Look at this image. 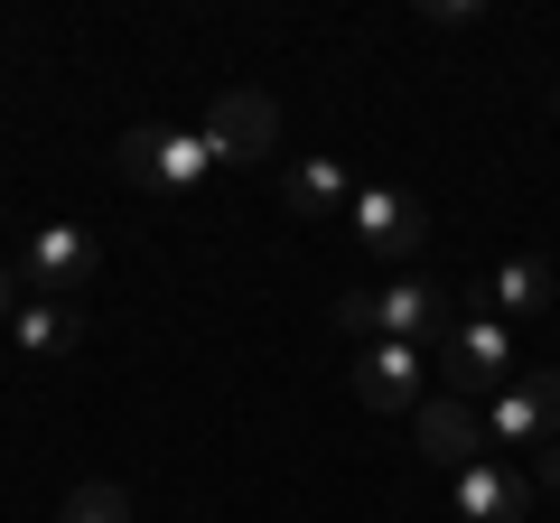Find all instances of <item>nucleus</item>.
<instances>
[{"mask_svg":"<svg viewBox=\"0 0 560 523\" xmlns=\"http://www.w3.org/2000/svg\"><path fill=\"white\" fill-rule=\"evenodd\" d=\"M10 337H20V356H28V364H57V356H75V337H84V309H75V300H20Z\"/></svg>","mask_w":560,"mask_h":523,"instance_id":"11","label":"nucleus"},{"mask_svg":"<svg viewBox=\"0 0 560 523\" xmlns=\"http://www.w3.org/2000/svg\"><path fill=\"white\" fill-rule=\"evenodd\" d=\"M57 523H131V496H121V486H75Z\"/></svg>","mask_w":560,"mask_h":523,"instance_id":"14","label":"nucleus"},{"mask_svg":"<svg viewBox=\"0 0 560 523\" xmlns=\"http://www.w3.org/2000/svg\"><path fill=\"white\" fill-rule=\"evenodd\" d=\"M0 224H10V206H0Z\"/></svg>","mask_w":560,"mask_h":523,"instance_id":"17","label":"nucleus"},{"mask_svg":"<svg viewBox=\"0 0 560 523\" xmlns=\"http://www.w3.org/2000/svg\"><path fill=\"white\" fill-rule=\"evenodd\" d=\"M20 300H28V290H20V262H0V327L20 318Z\"/></svg>","mask_w":560,"mask_h":523,"instance_id":"16","label":"nucleus"},{"mask_svg":"<svg viewBox=\"0 0 560 523\" xmlns=\"http://www.w3.org/2000/svg\"><path fill=\"white\" fill-rule=\"evenodd\" d=\"M430 374H440L458 403L477 383H514V337H504V318H448L440 337H430Z\"/></svg>","mask_w":560,"mask_h":523,"instance_id":"3","label":"nucleus"},{"mask_svg":"<svg viewBox=\"0 0 560 523\" xmlns=\"http://www.w3.org/2000/svg\"><path fill=\"white\" fill-rule=\"evenodd\" d=\"M486 440L495 449H551L560 440V374H514L495 383V403H486Z\"/></svg>","mask_w":560,"mask_h":523,"instance_id":"4","label":"nucleus"},{"mask_svg":"<svg viewBox=\"0 0 560 523\" xmlns=\"http://www.w3.org/2000/svg\"><path fill=\"white\" fill-rule=\"evenodd\" d=\"M420 374H430V346H393V337H374L355 356V403L364 411H420L430 393H420Z\"/></svg>","mask_w":560,"mask_h":523,"instance_id":"8","label":"nucleus"},{"mask_svg":"<svg viewBox=\"0 0 560 523\" xmlns=\"http://www.w3.org/2000/svg\"><path fill=\"white\" fill-rule=\"evenodd\" d=\"M94 281V234L84 224H28L20 243V290L28 300H75Z\"/></svg>","mask_w":560,"mask_h":523,"instance_id":"5","label":"nucleus"},{"mask_svg":"<svg viewBox=\"0 0 560 523\" xmlns=\"http://www.w3.org/2000/svg\"><path fill=\"white\" fill-rule=\"evenodd\" d=\"M486 300H495V318H533V309L551 300V262H541V253H514V262H495Z\"/></svg>","mask_w":560,"mask_h":523,"instance_id":"13","label":"nucleus"},{"mask_svg":"<svg viewBox=\"0 0 560 523\" xmlns=\"http://www.w3.org/2000/svg\"><path fill=\"white\" fill-rule=\"evenodd\" d=\"M113 168L131 187H168V197H187V187H206L224 160H215L206 131H160V121H140V131H121V141H113Z\"/></svg>","mask_w":560,"mask_h":523,"instance_id":"1","label":"nucleus"},{"mask_svg":"<svg viewBox=\"0 0 560 523\" xmlns=\"http://www.w3.org/2000/svg\"><path fill=\"white\" fill-rule=\"evenodd\" d=\"M206 141H215V160H271L280 150V103L253 94V84H234V94L206 103Z\"/></svg>","mask_w":560,"mask_h":523,"instance_id":"6","label":"nucleus"},{"mask_svg":"<svg viewBox=\"0 0 560 523\" xmlns=\"http://www.w3.org/2000/svg\"><path fill=\"white\" fill-rule=\"evenodd\" d=\"M411 440H420V458L430 467H477V449H486V411L477 403H458V393H430V403L411 411Z\"/></svg>","mask_w":560,"mask_h":523,"instance_id":"9","label":"nucleus"},{"mask_svg":"<svg viewBox=\"0 0 560 523\" xmlns=\"http://www.w3.org/2000/svg\"><path fill=\"white\" fill-rule=\"evenodd\" d=\"M523 477H533V496H560V449H533V467H523Z\"/></svg>","mask_w":560,"mask_h":523,"instance_id":"15","label":"nucleus"},{"mask_svg":"<svg viewBox=\"0 0 560 523\" xmlns=\"http://www.w3.org/2000/svg\"><path fill=\"white\" fill-rule=\"evenodd\" d=\"M280 206H290V216H337V206H355V178H346L337 160H290L280 168Z\"/></svg>","mask_w":560,"mask_h":523,"instance_id":"12","label":"nucleus"},{"mask_svg":"<svg viewBox=\"0 0 560 523\" xmlns=\"http://www.w3.org/2000/svg\"><path fill=\"white\" fill-rule=\"evenodd\" d=\"M448 318H458V300L430 290V281H393V290H355V300H337V327H346V337H393V346L440 337Z\"/></svg>","mask_w":560,"mask_h":523,"instance_id":"2","label":"nucleus"},{"mask_svg":"<svg viewBox=\"0 0 560 523\" xmlns=\"http://www.w3.org/2000/svg\"><path fill=\"white\" fill-rule=\"evenodd\" d=\"M355 234H364V253H383V262H401V253H420L430 243V206L411 197V187H355Z\"/></svg>","mask_w":560,"mask_h":523,"instance_id":"7","label":"nucleus"},{"mask_svg":"<svg viewBox=\"0 0 560 523\" xmlns=\"http://www.w3.org/2000/svg\"><path fill=\"white\" fill-rule=\"evenodd\" d=\"M448 496H458V514L467 523H533V477L523 467H495V458H477V467H458L448 477Z\"/></svg>","mask_w":560,"mask_h":523,"instance_id":"10","label":"nucleus"}]
</instances>
